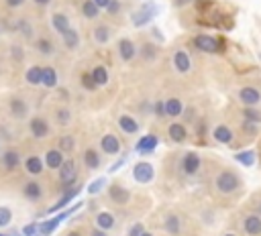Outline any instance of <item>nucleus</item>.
Instances as JSON below:
<instances>
[{
	"label": "nucleus",
	"mask_w": 261,
	"mask_h": 236,
	"mask_svg": "<svg viewBox=\"0 0 261 236\" xmlns=\"http://www.w3.org/2000/svg\"><path fill=\"white\" fill-rule=\"evenodd\" d=\"M210 185H212L216 196L235 198L243 189V177L237 169L227 167V165H218L216 171L210 175Z\"/></svg>",
	"instance_id": "obj_1"
},
{
	"label": "nucleus",
	"mask_w": 261,
	"mask_h": 236,
	"mask_svg": "<svg viewBox=\"0 0 261 236\" xmlns=\"http://www.w3.org/2000/svg\"><path fill=\"white\" fill-rule=\"evenodd\" d=\"M202 157L198 151H186L182 155H175V169L182 177H196L202 171Z\"/></svg>",
	"instance_id": "obj_2"
},
{
	"label": "nucleus",
	"mask_w": 261,
	"mask_h": 236,
	"mask_svg": "<svg viewBox=\"0 0 261 236\" xmlns=\"http://www.w3.org/2000/svg\"><path fill=\"white\" fill-rule=\"evenodd\" d=\"M192 47L200 53H208V55H218L225 51V41L221 37H214V35H208V33H198L192 37Z\"/></svg>",
	"instance_id": "obj_3"
},
{
	"label": "nucleus",
	"mask_w": 261,
	"mask_h": 236,
	"mask_svg": "<svg viewBox=\"0 0 261 236\" xmlns=\"http://www.w3.org/2000/svg\"><path fill=\"white\" fill-rule=\"evenodd\" d=\"M82 206H84V202H78L76 206L67 208V210H59V214H58L56 218H49V220H45V222H41V224H39V230H37L35 236H49V234H53V232L58 230V226L61 224V222L67 220L72 214H76Z\"/></svg>",
	"instance_id": "obj_4"
},
{
	"label": "nucleus",
	"mask_w": 261,
	"mask_h": 236,
	"mask_svg": "<svg viewBox=\"0 0 261 236\" xmlns=\"http://www.w3.org/2000/svg\"><path fill=\"white\" fill-rule=\"evenodd\" d=\"M157 15H159V6L153 0H147V2H143L135 12H131V25L137 26V29H141V26L149 25Z\"/></svg>",
	"instance_id": "obj_5"
},
{
	"label": "nucleus",
	"mask_w": 261,
	"mask_h": 236,
	"mask_svg": "<svg viewBox=\"0 0 261 236\" xmlns=\"http://www.w3.org/2000/svg\"><path fill=\"white\" fill-rule=\"evenodd\" d=\"M166 134H168V141L172 145H186L188 138H190V132H188V127L180 120H172L168 127H166Z\"/></svg>",
	"instance_id": "obj_6"
},
{
	"label": "nucleus",
	"mask_w": 261,
	"mask_h": 236,
	"mask_svg": "<svg viewBox=\"0 0 261 236\" xmlns=\"http://www.w3.org/2000/svg\"><path fill=\"white\" fill-rule=\"evenodd\" d=\"M59 182L65 189L74 187V184L78 182V161L76 159H65L59 167Z\"/></svg>",
	"instance_id": "obj_7"
},
{
	"label": "nucleus",
	"mask_w": 261,
	"mask_h": 236,
	"mask_svg": "<svg viewBox=\"0 0 261 236\" xmlns=\"http://www.w3.org/2000/svg\"><path fill=\"white\" fill-rule=\"evenodd\" d=\"M210 136L214 138L218 145H229V147L235 145V138H237L235 136V129H232L231 124H227V122L214 124V129L210 131Z\"/></svg>",
	"instance_id": "obj_8"
},
{
	"label": "nucleus",
	"mask_w": 261,
	"mask_h": 236,
	"mask_svg": "<svg viewBox=\"0 0 261 236\" xmlns=\"http://www.w3.org/2000/svg\"><path fill=\"white\" fill-rule=\"evenodd\" d=\"M237 100L241 106H261V90L257 86H241L237 90Z\"/></svg>",
	"instance_id": "obj_9"
},
{
	"label": "nucleus",
	"mask_w": 261,
	"mask_h": 236,
	"mask_svg": "<svg viewBox=\"0 0 261 236\" xmlns=\"http://www.w3.org/2000/svg\"><path fill=\"white\" fill-rule=\"evenodd\" d=\"M172 65H174V69L180 76H188L192 72V57H190V53L186 49H182V47L174 49V53H172Z\"/></svg>",
	"instance_id": "obj_10"
},
{
	"label": "nucleus",
	"mask_w": 261,
	"mask_h": 236,
	"mask_svg": "<svg viewBox=\"0 0 261 236\" xmlns=\"http://www.w3.org/2000/svg\"><path fill=\"white\" fill-rule=\"evenodd\" d=\"M108 200H111L115 206H127L133 200V193L120 182H115V184L108 185Z\"/></svg>",
	"instance_id": "obj_11"
},
{
	"label": "nucleus",
	"mask_w": 261,
	"mask_h": 236,
	"mask_svg": "<svg viewBox=\"0 0 261 236\" xmlns=\"http://www.w3.org/2000/svg\"><path fill=\"white\" fill-rule=\"evenodd\" d=\"M153 177H155V167L151 163H147V161L135 163V167H133V179H135L137 184L147 185V184L153 182Z\"/></svg>",
	"instance_id": "obj_12"
},
{
	"label": "nucleus",
	"mask_w": 261,
	"mask_h": 236,
	"mask_svg": "<svg viewBox=\"0 0 261 236\" xmlns=\"http://www.w3.org/2000/svg\"><path fill=\"white\" fill-rule=\"evenodd\" d=\"M116 53L122 63H131L137 57V45L131 37H122L116 41Z\"/></svg>",
	"instance_id": "obj_13"
},
{
	"label": "nucleus",
	"mask_w": 261,
	"mask_h": 236,
	"mask_svg": "<svg viewBox=\"0 0 261 236\" xmlns=\"http://www.w3.org/2000/svg\"><path fill=\"white\" fill-rule=\"evenodd\" d=\"M241 230L247 236H261V216L257 212H247L241 216Z\"/></svg>",
	"instance_id": "obj_14"
},
{
	"label": "nucleus",
	"mask_w": 261,
	"mask_h": 236,
	"mask_svg": "<svg viewBox=\"0 0 261 236\" xmlns=\"http://www.w3.org/2000/svg\"><path fill=\"white\" fill-rule=\"evenodd\" d=\"M120 149H122L120 138H118L115 132H106V134H102V138H100V151L104 153V155L115 157V155H118V153H120Z\"/></svg>",
	"instance_id": "obj_15"
},
{
	"label": "nucleus",
	"mask_w": 261,
	"mask_h": 236,
	"mask_svg": "<svg viewBox=\"0 0 261 236\" xmlns=\"http://www.w3.org/2000/svg\"><path fill=\"white\" fill-rule=\"evenodd\" d=\"M159 53H161V49H159V45L157 43H153V41H143L141 43V47H137V55L145 61V63H153L157 57H159Z\"/></svg>",
	"instance_id": "obj_16"
},
{
	"label": "nucleus",
	"mask_w": 261,
	"mask_h": 236,
	"mask_svg": "<svg viewBox=\"0 0 261 236\" xmlns=\"http://www.w3.org/2000/svg\"><path fill=\"white\" fill-rule=\"evenodd\" d=\"M163 230L170 236H180L182 234V216L177 212H170L163 218Z\"/></svg>",
	"instance_id": "obj_17"
},
{
	"label": "nucleus",
	"mask_w": 261,
	"mask_h": 236,
	"mask_svg": "<svg viewBox=\"0 0 261 236\" xmlns=\"http://www.w3.org/2000/svg\"><path fill=\"white\" fill-rule=\"evenodd\" d=\"M159 145V138L153 134V132H149V134H143L139 141H137L135 145V151L139 153V155H147V153H153Z\"/></svg>",
	"instance_id": "obj_18"
},
{
	"label": "nucleus",
	"mask_w": 261,
	"mask_h": 236,
	"mask_svg": "<svg viewBox=\"0 0 261 236\" xmlns=\"http://www.w3.org/2000/svg\"><path fill=\"white\" fill-rule=\"evenodd\" d=\"M116 122H118V129L125 134H137L141 131V122L137 120L133 114H120L116 118Z\"/></svg>",
	"instance_id": "obj_19"
},
{
	"label": "nucleus",
	"mask_w": 261,
	"mask_h": 236,
	"mask_svg": "<svg viewBox=\"0 0 261 236\" xmlns=\"http://www.w3.org/2000/svg\"><path fill=\"white\" fill-rule=\"evenodd\" d=\"M80 191H82V185H74V187H70V189H67V191L63 193V196L59 198V202H58V204H53V206L49 208V210H47V214L59 212V210H63L65 206H70V202L78 198V193H80Z\"/></svg>",
	"instance_id": "obj_20"
},
{
	"label": "nucleus",
	"mask_w": 261,
	"mask_h": 236,
	"mask_svg": "<svg viewBox=\"0 0 261 236\" xmlns=\"http://www.w3.org/2000/svg\"><path fill=\"white\" fill-rule=\"evenodd\" d=\"M163 104H166V118H177V116H182L184 112V100L182 98H177V96H172V98L168 100H163Z\"/></svg>",
	"instance_id": "obj_21"
},
{
	"label": "nucleus",
	"mask_w": 261,
	"mask_h": 236,
	"mask_svg": "<svg viewBox=\"0 0 261 236\" xmlns=\"http://www.w3.org/2000/svg\"><path fill=\"white\" fill-rule=\"evenodd\" d=\"M237 118L239 120H245V122H251V124H261V108L259 106H243L239 112H237Z\"/></svg>",
	"instance_id": "obj_22"
},
{
	"label": "nucleus",
	"mask_w": 261,
	"mask_h": 236,
	"mask_svg": "<svg viewBox=\"0 0 261 236\" xmlns=\"http://www.w3.org/2000/svg\"><path fill=\"white\" fill-rule=\"evenodd\" d=\"M92 39H94V43L96 45H106L108 41L113 39V29L108 25H96L94 26V31H92Z\"/></svg>",
	"instance_id": "obj_23"
},
{
	"label": "nucleus",
	"mask_w": 261,
	"mask_h": 236,
	"mask_svg": "<svg viewBox=\"0 0 261 236\" xmlns=\"http://www.w3.org/2000/svg\"><path fill=\"white\" fill-rule=\"evenodd\" d=\"M84 165H86V169H90V171H94V169H98L100 167V163H102V157H100V153H98V149H94V147H88L86 151H84Z\"/></svg>",
	"instance_id": "obj_24"
},
{
	"label": "nucleus",
	"mask_w": 261,
	"mask_h": 236,
	"mask_svg": "<svg viewBox=\"0 0 261 236\" xmlns=\"http://www.w3.org/2000/svg\"><path fill=\"white\" fill-rule=\"evenodd\" d=\"M31 134L35 138H45V136H49V124H47V120L41 118V116L31 118Z\"/></svg>",
	"instance_id": "obj_25"
},
{
	"label": "nucleus",
	"mask_w": 261,
	"mask_h": 236,
	"mask_svg": "<svg viewBox=\"0 0 261 236\" xmlns=\"http://www.w3.org/2000/svg\"><path fill=\"white\" fill-rule=\"evenodd\" d=\"M90 76H92V79H94V84L96 86H106L108 81H111V74H108V67L106 65H94L92 69H90Z\"/></svg>",
	"instance_id": "obj_26"
},
{
	"label": "nucleus",
	"mask_w": 261,
	"mask_h": 236,
	"mask_svg": "<svg viewBox=\"0 0 261 236\" xmlns=\"http://www.w3.org/2000/svg\"><path fill=\"white\" fill-rule=\"evenodd\" d=\"M115 226H116L115 214H111V212H98V214H96V228L108 232V230H113Z\"/></svg>",
	"instance_id": "obj_27"
},
{
	"label": "nucleus",
	"mask_w": 261,
	"mask_h": 236,
	"mask_svg": "<svg viewBox=\"0 0 261 236\" xmlns=\"http://www.w3.org/2000/svg\"><path fill=\"white\" fill-rule=\"evenodd\" d=\"M63 153L59 149H49L45 153V165L49 169H59L61 167V163H63Z\"/></svg>",
	"instance_id": "obj_28"
},
{
	"label": "nucleus",
	"mask_w": 261,
	"mask_h": 236,
	"mask_svg": "<svg viewBox=\"0 0 261 236\" xmlns=\"http://www.w3.org/2000/svg\"><path fill=\"white\" fill-rule=\"evenodd\" d=\"M51 26H53V29H56L59 35H63L67 29H72L70 19H67L65 15H61V12H56V15L51 17Z\"/></svg>",
	"instance_id": "obj_29"
},
{
	"label": "nucleus",
	"mask_w": 261,
	"mask_h": 236,
	"mask_svg": "<svg viewBox=\"0 0 261 236\" xmlns=\"http://www.w3.org/2000/svg\"><path fill=\"white\" fill-rule=\"evenodd\" d=\"M41 84L45 88H56L58 84V74L53 67H41Z\"/></svg>",
	"instance_id": "obj_30"
},
{
	"label": "nucleus",
	"mask_w": 261,
	"mask_h": 236,
	"mask_svg": "<svg viewBox=\"0 0 261 236\" xmlns=\"http://www.w3.org/2000/svg\"><path fill=\"white\" fill-rule=\"evenodd\" d=\"M255 159H257L255 151H249V149L235 153V161L241 163V165H245V167H253V165H255Z\"/></svg>",
	"instance_id": "obj_31"
},
{
	"label": "nucleus",
	"mask_w": 261,
	"mask_h": 236,
	"mask_svg": "<svg viewBox=\"0 0 261 236\" xmlns=\"http://www.w3.org/2000/svg\"><path fill=\"white\" fill-rule=\"evenodd\" d=\"M82 15H84V19H88V21H94V19L100 17V8L96 6L92 0H84V2H82Z\"/></svg>",
	"instance_id": "obj_32"
},
{
	"label": "nucleus",
	"mask_w": 261,
	"mask_h": 236,
	"mask_svg": "<svg viewBox=\"0 0 261 236\" xmlns=\"http://www.w3.org/2000/svg\"><path fill=\"white\" fill-rule=\"evenodd\" d=\"M25 167H27V171H29L31 175H39L41 171H43V159L33 155V157H29V159L25 161Z\"/></svg>",
	"instance_id": "obj_33"
},
{
	"label": "nucleus",
	"mask_w": 261,
	"mask_h": 236,
	"mask_svg": "<svg viewBox=\"0 0 261 236\" xmlns=\"http://www.w3.org/2000/svg\"><path fill=\"white\" fill-rule=\"evenodd\" d=\"M61 39H63V45H65L67 49H76V47L80 45V35H78L76 29H67V31L61 35Z\"/></svg>",
	"instance_id": "obj_34"
},
{
	"label": "nucleus",
	"mask_w": 261,
	"mask_h": 236,
	"mask_svg": "<svg viewBox=\"0 0 261 236\" xmlns=\"http://www.w3.org/2000/svg\"><path fill=\"white\" fill-rule=\"evenodd\" d=\"M41 193H43V191H41V185L37 182H27L25 184V196L29 198L31 202H37L41 198Z\"/></svg>",
	"instance_id": "obj_35"
},
{
	"label": "nucleus",
	"mask_w": 261,
	"mask_h": 236,
	"mask_svg": "<svg viewBox=\"0 0 261 236\" xmlns=\"http://www.w3.org/2000/svg\"><path fill=\"white\" fill-rule=\"evenodd\" d=\"M2 161H4V167L12 171V169H17V167H19L21 157H19V153H17V151H12V149H10V151H6V153H4Z\"/></svg>",
	"instance_id": "obj_36"
},
{
	"label": "nucleus",
	"mask_w": 261,
	"mask_h": 236,
	"mask_svg": "<svg viewBox=\"0 0 261 236\" xmlns=\"http://www.w3.org/2000/svg\"><path fill=\"white\" fill-rule=\"evenodd\" d=\"M25 79L29 81L31 86H39V84H41V67H39V65H33V67H29V69H27V76H25Z\"/></svg>",
	"instance_id": "obj_37"
},
{
	"label": "nucleus",
	"mask_w": 261,
	"mask_h": 236,
	"mask_svg": "<svg viewBox=\"0 0 261 236\" xmlns=\"http://www.w3.org/2000/svg\"><path fill=\"white\" fill-rule=\"evenodd\" d=\"M74 149H76V138L72 134H63L59 138V151L61 153H74Z\"/></svg>",
	"instance_id": "obj_38"
},
{
	"label": "nucleus",
	"mask_w": 261,
	"mask_h": 236,
	"mask_svg": "<svg viewBox=\"0 0 261 236\" xmlns=\"http://www.w3.org/2000/svg\"><path fill=\"white\" fill-rule=\"evenodd\" d=\"M27 110H29V108H27V104H25L23 100H19V98H15V100L10 102V112L15 114L17 118H25Z\"/></svg>",
	"instance_id": "obj_39"
},
{
	"label": "nucleus",
	"mask_w": 261,
	"mask_h": 236,
	"mask_svg": "<svg viewBox=\"0 0 261 236\" xmlns=\"http://www.w3.org/2000/svg\"><path fill=\"white\" fill-rule=\"evenodd\" d=\"M104 184H106V177H98V179H94V182L88 185V193H90V196H96V193H100V191H102V187H104Z\"/></svg>",
	"instance_id": "obj_40"
},
{
	"label": "nucleus",
	"mask_w": 261,
	"mask_h": 236,
	"mask_svg": "<svg viewBox=\"0 0 261 236\" xmlns=\"http://www.w3.org/2000/svg\"><path fill=\"white\" fill-rule=\"evenodd\" d=\"M37 49L41 51V55H53V43L49 39H39L37 41Z\"/></svg>",
	"instance_id": "obj_41"
},
{
	"label": "nucleus",
	"mask_w": 261,
	"mask_h": 236,
	"mask_svg": "<svg viewBox=\"0 0 261 236\" xmlns=\"http://www.w3.org/2000/svg\"><path fill=\"white\" fill-rule=\"evenodd\" d=\"M80 81H82V88H84V90H88V92H94L96 88H98V86H96V84H94V79H92L90 72H86V74H82Z\"/></svg>",
	"instance_id": "obj_42"
},
{
	"label": "nucleus",
	"mask_w": 261,
	"mask_h": 236,
	"mask_svg": "<svg viewBox=\"0 0 261 236\" xmlns=\"http://www.w3.org/2000/svg\"><path fill=\"white\" fill-rule=\"evenodd\" d=\"M153 116L157 120H166V104H163V100L153 102Z\"/></svg>",
	"instance_id": "obj_43"
},
{
	"label": "nucleus",
	"mask_w": 261,
	"mask_h": 236,
	"mask_svg": "<svg viewBox=\"0 0 261 236\" xmlns=\"http://www.w3.org/2000/svg\"><path fill=\"white\" fill-rule=\"evenodd\" d=\"M56 118H58L59 124H63V127H65V124H70V122H72V112H70L67 108H59L58 112H56Z\"/></svg>",
	"instance_id": "obj_44"
},
{
	"label": "nucleus",
	"mask_w": 261,
	"mask_h": 236,
	"mask_svg": "<svg viewBox=\"0 0 261 236\" xmlns=\"http://www.w3.org/2000/svg\"><path fill=\"white\" fill-rule=\"evenodd\" d=\"M10 220H12V212L8 210V208L0 206V228H2V226H8Z\"/></svg>",
	"instance_id": "obj_45"
},
{
	"label": "nucleus",
	"mask_w": 261,
	"mask_h": 236,
	"mask_svg": "<svg viewBox=\"0 0 261 236\" xmlns=\"http://www.w3.org/2000/svg\"><path fill=\"white\" fill-rule=\"evenodd\" d=\"M120 10H122V2H120V0H111V2H108V6H106V12H108L111 17L118 15Z\"/></svg>",
	"instance_id": "obj_46"
},
{
	"label": "nucleus",
	"mask_w": 261,
	"mask_h": 236,
	"mask_svg": "<svg viewBox=\"0 0 261 236\" xmlns=\"http://www.w3.org/2000/svg\"><path fill=\"white\" fill-rule=\"evenodd\" d=\"M145 232V226H143V222H135V224L129 228L127 236H141Z\"/></svg>",
	"instance_id": "obj_47"
},
{
	"label": "nucleus",
	"mask_w": 261,
	"mask_h": 236,
	"mask_svg": "<svg viewBox=\"0 0 261 236\" xmlns=\"http://www.w3.org/2000/svg\"><path fill=\"white\" fill-rule=\"evenodd\" d=\"M37 230H39V224H37V222H31V224H27L21 232H23V236H35Z\"/></svg>",
	"instance_id": "obj_48"
},
{
	"label": "nucleus",
	"mask_w": 261,
	"mask_h": 236,
	"mask_svg": "<svg viewBox=\"0 0 261 236\" xmlns=\"http://www.w3.org/2000/svg\"><path fill=\"white\" fill-rule=\"evenodd\" d=\"M251 200H253V206H255V210H257V214L261 216V189L253 193V196H251Z\"/></svg>",
	"instance_id": "obj_49"
},
{
	"label": "nucleus",
	"mask_w": 261,
	"mask_h": 236,
	"mask_svg": "<svg viewBox=\"0 0 261 236\" xmlns=\"http://www.w3.org/2000/svg\"><path fill=\"white\" fill-rule=\"evenodd\" d=\"M19 29L27 35V37H31L33 35V31H31V26H29V23H27V21H19Z\"/></svg>",
	"instance_id": "obj_50"
},
{
	"label": "nucleus",
	"mask_w": 261,
	"mask_h": 236,
	"mask_svg": "<svg viewBox=\"0 0 261 236\" xmlns=\"http://www.w3.org/2000/svg\"><path fill=\"white\" fill-rule=\"evenodd\" d=\"M125 161H127V157H125V155H122V157H120V159H118L116 163H113V167H111V169H108V171H111V173H115V171H118V169L122 167V165H125Z\"/></svg>",
	"instance_id": "obj_51"
},
{
	"label": "nucleus",
	"mask_w": 261,
	"mask_h": 236,
	"mask_svg": "<svg viewBox=\"0 0 261 236\" xmlns=\"http://www.w3.org/2000/svg\"><path fill=\"white\" fill-rule=\"evenodd\" d=\"M27 2V0H6V4L10 6V8H19V6H23Z\"/></svg>",
	"instance_id": "obj_52"
},
{
	"label": "nucleus",
	"mask_w": 261,
	"mask_h": 236,
	"mask_svg": "<svg viewBox=\"0 0 261 236\" xmlns=\"http://www.w3.org/2000/svg\"><path fill=\"white\" fill-rule=\"evenodd\" d=\"M92 2H94L96 6H98L100 10H102V8H106V6H108V2H111V0H92Z\"/></svg>",
	"instance_id": "obj_53"
},
{
	"label": "nucleus",
	"mask_w": 261,
	"mask_h": 236,
	"mask_svg": "<svg viewBox=\"0 0 261 236\" xmlns=\"http://www.w3.org/2000/svg\"><path fill=\"white\" fill-rule=\"evenodd\" d=\"M194 0H174V4L175 6H188V4H192Z\"/></svg>",
	"instance_id": "obj_54"
},
{
	"label": "nucleus",
	"mask_w": 261,
	"mask_h": 236,
	"mask_svg": "<svg viewBox=\"0 0 261 236\" xmlns=\"http://www.w3.org/2000/svg\"><path fill=\"white\" fill-rule=\"evenodd\" d=\"M90 236H108L104 230H100V228H94L92 232H90Z\"/></svg>",
	"instance_id": "obj_55"
},
{
	"label": "nucleus",
	"mask_w": 261,
	"mask_h": 236,
	"mask_svg": "<svg viewBox=\"0 0 261 236\" xmlns=\"http://www.w3.org/2000/svg\"><path fill=\"white\" fill-rule=\"evenodd\" d=\"M6 236H23V232H21V230H17V228H10Z\"/></svg>",
	"instance_id": "obj_56"
},
{
	"label": "nucleus",
	"mask_w": 261,
	"mask_h": 236,
	"mask_svg": "<svg viewBox=\"0 0 261 236\" xmlns=\"http://www.w3.org/2000/svg\"><path fill=\"white\" fill-rule=\"evenodd\" d=\"M151 33H153V35H155V41H157V43H161V41H163V37H161L159 29H153V31H151Z\"/></svg>",
	"instance_id": "obj_57"
},
{
	"label": "nucleus",
	"mask_w": 261,
	"mask_h": 236,
	"mask_svg": "<svg viewBox=\"0 0 261 236\" xmlns=\"http://www.w3.org/2000/svg\"><path fill=\"white\" fill-rule=\"evenodd\" d=\"M51 2V0H35V4H39V6H47Z\"/></svg>",
	"instance_id": "obj_58"
},
{
	"label": "nucleus",
	"mask_w": 261,
	"mask_h": 236,
	"mask_svg": "<svg viewBox=\"0 0 261 236\" xmlns=\"http://www.w3.org/2000/svg\"><path fill=\"white\" fill-rule=\"evenodd\" d=\"M12 51H15V57H17V59H21V57H23V55H21V49H19V47H15Z\"/></svg>",
	"instance_id": "obj_59"
},
{
	"label": "nucleus",
	"mask_w": 261,
	"mask_h": 236,
	"mask_svg": "<svg viewBox=\"0 0 261 236\" xmlns=\"http://www.w3.org/2000/svg\"><path fill=\"white\" fill-rule=\"evenodd\" d=\"M67 236H82V232H78V230H72V232L67 234Z\"/></svg>",
	"instance_id": "obj_60"
},
{
	"label": "nucleus",
	"mask_w": 261,
	"mask_h": 236,
	"mask_svg": "<svg viewBox=\"0 0 261 236\" xmlns=\"http://www.w3.org/2000/svg\"><path fill=\"white\" fill-rule=\"evenodd\" d=\"M223 236H237V234H235V232H225Z\"/></svg>",
	"instance_id": "obj_61"
},
{
	"label": "nucleus",
	"mask_w": 261,
	"mask_h": 236,
	"mask_svg": "<svg viewBox=\"0 0 261 236\" xmlns=\"http://www.w3.org/2000/svg\"><path fill=\"white\" fill-rule=\"evenodd\" d=\"M141 236H153V234H151V232H147V230H145V232H143Z\"/></svg>",
	"instance_id": "obj_62"
},
{
	"label": "nucleus",
	"mask_w": 261,
	"mask_h": 236,
	"mask_svg": "<svg viewBox=\"0 0 261 236\" xmlns=\"http://www.w3.org/2000/svg\"><path fill=\"white\" fill-rule=\"evenodd\" d=\"M259 161H261V141H259Z\"/></svg>",
	"instance_id": "obj_63"
},
{
	"label": "nucleus",
	"mask_w": 261,
	"mask_h": 236,
	"mask_svg": "<svg viewBox=\"0 0 261 236\" xmlns=\"http://www.w3.org/2000/svg\"><path fill=\"white\" fill-rule=\"evenodd\" d=\"M0 236H6V234H2V232H0Z\"/></svg>",
	"instance_id": "obj_64"
}]
</instances>
